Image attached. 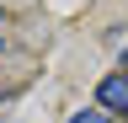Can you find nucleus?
I'll list each match as a JSON object with an SVG mask.
<instances>
[{
	"label": "nucleus",
	"instance_id": "nucleus-1",
	"mask_svg": "<svg viewBox=\"0 0 128 123\" xmlns=\"http://www.w3.org/2000/svg\"><path fill=\"white\" fill-rule=\"evenodd\" d=\"M96 102H102L112 118H128V70H123V75H107V80H96Z\"/></svg>",
	"mask_w": 128,
	"mask_h": 123
},
{
	"label": "nucleus",
	"instance_id": "nucleus-2",
	"mask_svg": "<svg viewBox=\"0 0 128 123\" xmlns=\"http://www.w3.org/2000/svg\"><path fill=\"white\" fill-rule=\"evenodd\" d=\"M70 123H118V118H112V112H107V107H91V112H75Z\"/></svg>",
	"mask_w": 128,
	"mask_h": 123
},
{
	"label": "nucleus",
	"instance_id": "nucleus-3",
	"mask_svg": "<svg viewBox=\"0 0 128 123\" xmlns=\"http://www.w3.org/2000/svg\"><path fill=\"white\" fill-rule=\"evenodd\" d=\"M0 16H6V11H0Z\"/></svg>",
	"mask_w": 128,
	"mask_h": 123
}]
</instances>
